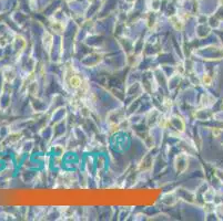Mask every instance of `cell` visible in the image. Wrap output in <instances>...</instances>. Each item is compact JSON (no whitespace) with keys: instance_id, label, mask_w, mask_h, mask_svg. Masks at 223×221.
I'll return each mask as SVG.
<instances>
[{"instance_id":"1","label":"cell","mask_w":223,"mask_h":221,"mask_svg":"<svg viewBox=\"0 0 223 221\" xmlns=\"http://www.w3.org/2000/svg\"><path fill=\"white\" fill-rule=\"evenodd\" d=\"M169 20H170L171 24H172L173 28L175 29V30H178V31H181V30L183 29L184 22H183V20L181 19L179 16H172V17H171Z\"/></svg>"},{"instance_id":"2","label":"cell","mask_w":223,"mask_h":221,"mask_svg":"<svg viewBox=\"0 0 223 221\" xmlns=\"http://www.w3.org/2000/svg\"><path fill=\"white\" fill-rule=\"evenodd\" d=\"M68 83H69L70 87L73 89V90H78L82 86V81L78 75H71L68 80Z\"/></svg>"},{"instance_id":"3","label":"cell","mask_w":223,"mask_h":221,"mask_svg":"<svg viewBox=\"0 0 223 221\" xmlns=\"http://www.w3.org/2000/svg\"><path fill=\"white\" fill-rule=\"evenodd\" d=\"M202 82H203V84L204 85H211V83H212V78L208 75V74H204L203 75V78H202Z\"/></svg>"},{"instance_id":"4","label":"cell","mask_w":223,"mask_h":221,"mask_svg":"<svg viewBox=\"0 0 223 221\" xmlns=\"http://www.w3.org/2000/svg\"><path fill=\"white\" fill-rule=\"evenodd\" d=\"M213 135L218 137V136L220 135V130H219V129H216V128H215V129H213Z\"/></svg>"},{"instance_id":"5","label":"cell","mask_w":223,"mask_h":221,"mask_svg":"<svg viewBox=\"0 0 223 221\" xmlns=\"http://www.w3.org/2000/svg\"><path fill=\"white\" fill-rule=\"evenodd\" d=\"M219 1H220V3H221V5L223 6V0H219Z\"/></svg>"},{"instance_id":"6","label":"cell","mask_w":223,"mask_h":221,"mask_svg":"<svg viewBox=\"0 0 223 221\" xmlns=\"http://www.w3.org/2000/svg\"><path fill=\"white\" fill-rule=\"evenodd\" d=\"M89 1H90V2H92V1H94V0H89Z\"/></svg>"},{"instance_id":"7","label":"cell","mask_w":223,"mask_h":221,"mask_svg":"<svg viewBox=\"0 0 223 221\" xmlns=\"http://www.w3.org/2000/svg\"><path fill=\"white\" fill-rule=\"evenodd\" d=\"M65 1H72V0H65Z\"/></svg>"}]
</instances>
